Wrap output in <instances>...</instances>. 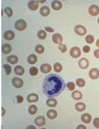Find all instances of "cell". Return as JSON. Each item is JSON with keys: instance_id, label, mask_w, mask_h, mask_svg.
Segmentation results:
<instances>
[{"instance_id": "6da1fadb", "label": "cell", "mask_w": 99, "mask_h": 129, "mask_svg": "<svg viewBox=\"0 0 99 129\" xmlns=\"http://www.w3.org/2000/svg\"><path fill=\"white\" fill-rule=\"evenodd\" d=\"M65 81L58 75L52 74L44 78L42 90L44 95L49 98L59 95L65 90Z\"/></svg>"}, {"instance_id": "7a4b0ae2", "label": "cell", "mask_w": 99, "mask_h": 129, "mask_svg": "<svg viewBox=\"0 0 99 129\" xmlns=\"http://www.w3.org/2000/svg\"><path fill=\"white\" fill-rule=\"evenodd\" d=\"M27 23L25 21V20L23 19H19L17 21L15 24V27L17 30L19 31H23L27 28Z\"/></svg>"}, {"instance_id": "3957f363", "label": "cell", "mask_w": 99, "mask_h": 129, "mask_svg": "<svg viewBox=\"0 0 99 129\" xmlns=\"http://www.w3.org/2000/svg\"><path fill=\"white\" fill-rule=\"evenodd\" d=\"M75 33L80 36H84L87 33V29L84 26L81 25H78L74 28Z\"/></svg>"}, {"instance_id": "277c9868", "label": "cell", "mask_w": 99, "mask_h": 129, "mask_svg": "<svg viewBox=\"0 0 99 129\" xmlns=\"http://www.w3.org/2000/svg\"><path fill=\"white\" fill-rule=\"evenodd\" d=\"M69 54L73 58H77L81 55V50L79 47L75 46V47L71 48V49L70 50Z\"/></svg>"}, {"instance_id": "5b68a950", "label": "cell", "mask_w": 99, "mask_h": 129, "mask_svg": "<svg viewBox=\"0 0 99 129\" xmlns=\"http://www.w3.org/2000/svg\"><path fill=\"white\" fill-rule=\"evenodd\" d=\"M88 13L92 16H96L99 13V7L96 5H92L88 8Z\"/></svg>"}, {"instance_id": "8992f818", "label": "cell", "mask_w": 99, "mask_h": 129, "mask_svg": "<svg viewBox=\"0 0 99 129\" xmlns=\"http://www.w3.org/2000/svg\"><path fill=\"white\" fill-rule=\"evenodd\" d=\"M12 84L16 88H21L23 85V81L21 78L15 77V78H13Z\"/></svg>"}, {"instance_id": "52a82bcc", "label": "cell", "mask_w": 99, "mask_h": 129, "mask_svg": "<svg viewBox=\"0 0 99 129\" xmlns=\"http://www.w3.org/2000/svg\"><path fill=\"white\" fill-rule=\"evenodd\" d=\"M52 41L55 44H62V42H63V37H62V35L59 33H55L54 34L53 36H52Z\"/></svg>"}, {"instance_id": "ba28073f", "label": "cell", "mask_w": 99, "mask_h": 129, "mask_svg": "<svg viewBox=\"0 0 99 129\" xmlns=\"http://www.w3.org/2000/svg\"><path fill=\"white\" fill-rule=\"evenodd\" d=\"M88 75L92 80H96L99 78V70L97 68H92L89 71Z\"/></svg>"}, {"instance_id": "9c48e42d", "label": "cell", "mask_w": 99, "mask_h": 129, "mask_svg": "<svg viewBox=\"0 0 99 129\" xmlns=\"http://www.w3.org/2000/svg\"><path fill=\"white\" fill-rule=\"evenodd\" d=\"M88 66H89V62L85 58H82L79 61V66L81 69H87V68L88 67Z\"/></svg>"}, {"instance_id": "30bf717a", "label": "cell", "mask_w": 99, "mask_h": 129, "mask_svg": "<svg viewBox=\"0 0 99 129\" xmlns=\"http://www.w3.org/2000/svg\"><path fill=\"white\" fill-rule=\"evenodd\" d=\"M34 123L38 126H42L46 124V119L44 116H39L34 119Z\"/></svg>"}, {"instance_id": "8fae6325", "label": "cell", "mask_w": 99, "mask_h": 129, "mask_svg": "<svg viewBox=\"0 0 99 129\" xmlns=\"http://www.w3.org/2000/svg\"><path fill=\"white\" fill-rule=\"evenodd\" d=\"M4 39L7 41H11L15 38V33L12 30H6L4 35Z\"/></svg>"}, {"instance_id": "7c38bea8", "label": "cell", "mask_w": 99, "mask_h": 129, "mask_svg": "<svg viewBox=\"0 0 99 129\" xmlns=\"http://www.w3.org/2000/svg\"><path fill=\"white\" fill-rule=\"evenodd\" d=\"M38 95L36 93H31L29 94L27 96V101L29 103H35L38 101Z\"/></svg>"}, {"instance_id": "4fadbf2b", "label": "cell", "mask_w": 99, "mask_h": 129, "mask_svg": "<svg viewBox=\"0 0 99 129\" xmlns=\"http://www.w3.org/2000/svg\"><path fill=\"white\" fill-rule=\"evenodd\" d=\"M28 9L32 11H36L38 8V4L36 1H30L28 3Z\"/></svg>"}, {"instance_id": "5bb4252c", "label": "cell", "mask_w": 99, "mask_h": 129, "mask_svg": "<svg viewBox=\"0 0 99 129\" xmlns=\"http://www.w3.org/2000/svg\"><path fill=\"white\" fill-rule=\"evenodd\" d=\"M11 46L9 44H4L2 46V51L4 54H8L11 52Z\"/></svg>"}, {"instance_id": "9a60e30c", "label": "cell", "mask_w": 99, "mask_h": 129, "mask_svg": "<svg viewBox=\"0 0 99 129\" xmlns=\"http://www.w3.org/2000/svg\"><path fill=\"white\" fill-rule=\"evenodd\" d=\"M40 70L44 74H47L52 70V66L48 64H43L40 66Z\"/></svg>"}, {"instance_id": "2e32d148", "label": "cell", "mask_w": 99, "mask_h": 129, "mask_svg": "<svg viewBox=\"0 0 99 129\" xmlns=\"http://www.w3.org/2000/svg\"><path fill=\"white\" fill-rule=\"evenodd\" d=\"M49 13H50V9L47 6H43L40 9V13L43 17H47L49 14Z\"/></svg>"}, {"instance_id": "e0dca14e", "label": "cell", "mask_w": 99, "mask_h": 129, "mask_svg": "<svg viewBox=\"0 0 99 129\" xmlns=\"http://www.w3.org/2000/svg\"><path fill=\"white\" fill-rule=\"evenodd\" d=\"M52 7L54 10H60L62 8V2L60 1H53L52 2Z\"/></svg>"}, {"instance_id": "ac0fdd59", "label": "cell", "mask_w": 99, "mask_h": 129, "mask_svg": "<svg viewBox=\"0 0 99 129\" xmlns=\"http://www.w3.org/2000/svg\"><path fill=\"white\" fill-rule=\"evenodd\" d=\"M91 119H92L91 115L88 114V113H85V114L82 115L81 120L84 122V123H86V124L90 123V121H91Z\"/></svg>"}, {"instance_id": "d6986e66", "label": "cell", "mask_w": 99, "mask_h": 129, "mask_svg": "<svg viewBox=\"0 0 99 129\" xmlns=\"http://www.w3.org/2000/svg\"><path fill=\"white\" fill-rule=\"evenodd\" d=\"M58 116V113L56 110L49 109L47 112V117L49 119H54Z\"/></svg>"}, {"instance_id": "ffe728a7", "label": "cell", "mask_w": 99, "mask_h": 129, "mask_svg": "<svg viewBox=\"0 0 99 129\" xmlns=\"http://www.w3.org/2000/svg\"><path fill=\"white\" fill-rule=\"evenodd\" d=\"M15 74L17 76H23L25 73V69L21 66H17L14 69Z\"/></svg>"}, {"instance_id": "44dd1931", "label": "cell", "mask_w": 99, "mask_h": 129, "mask_svg": "<svg viewBox=\"0 0 99 129\" xmlns=\"http://www.w3.org/2000/svg\"><path fill=\"white\" fill-rule=\"evenodd\" d=\"M58 104L57 100L54 98H49L46 101V105L49 107H55Z\"/></svg>"}, {"instance_id": "7402d4cb", "label": "cell", "mask_w": 99, "mask_h": 129, "mask_svg": "<svg viewBox=\"0 0 99 129\" xmlns=\"http://www.w3.org/2000/svg\"><path fill=\"white\" fill-rule=\"evenodd\" d=\"M71 96L75 100H80L83 98V94L79 91H75L72 93Z\"/></svg>"}, {"instance_id": "603a6c76", "label": "cell", "mask_w": 99, "mask_h": 129, "mask_svg": "<svg viewBox=\"0 0 99 129\" xmlns=\"http://www.w3.org/2000/svg\"><path fill=\"white\" fill-rule=\"evenodd\" d=\"M75 109L79 112H82L83 111H85V109H86V105H85V103H77L75 104Z\"/></svg>"}, {"instance_id": "cb8c5ba5", "label": "cell", "mask_w": 99, "mask_h": 129, "mask_svg": "<svg viewBox=\"0 0 99 129\" xmlns=\"http://www.w3.org/2000/svg\"><path fill=\"white\" fill-rule=\"evenodd\" d=\"M7 61L11 64H15L18 62V57L15 55H11L7 57Z\"/></svg>"}, {"instance_id": "d4e9b609", "label": "cell", "mask_w": 99, "mask_h": 129, "mask_svg": "<svg viewBox=\"0 0 99 129\" xmlns=\"http://www.w3.org/2000/svg\"><path fill=\"white\" fill-rule=\"evenodd\" d=\"M27 61L30 64H34L37 62V56L35 54L29 55L27 58Z\"/></svg>"}, {"instance_id": "484cf974", "label": "cell", "mask_w": 99, "mask_h": 129, "mask_svg": "<svg viewBox=\"0 0 99 129\" xmlns=\"http://www.w3.org/2000/svg\"><path fill=\"white\" fill-rule=\"evenodd\" d=\"M62 69H63L62 65L60 63H59V62H56L54 65V70L56 72L60 73L62 70Z\"/></svg>"}, {"instance_id": "4316f807", "label": "cell", "mask_w": 99, "mask_h": 129, "mask_svg": "<svg viewBox=\"0 0 99 129\" xmlns=\"http://www.w3.org/2000/svg\"><path fill=\"white\" fill-rule=\"evenodd\" d=\"M38 111L37 107L34 105H32L31 106L29 107L28 108V113H30V115H34Z\"/></svg>"}, {"instance_id": "83f0119b", "label": "cell", "mask_w": 99, "mask_h": 129, "mask_svg": "<svg viewBox=\"0 0 99 129\" xmlns=\"http://www.w3.org/2000/svg\"><path fill=\"white\" fill-rule=\"evenodd\" d=\"M37 36L39 39H41V40H43V39H46L47 35H46V33L45 32V30H40L38 32Z\"/></svg>"}, {"instance_id": "f1b7e54d", "label": "cell", "mask_w": 99, "mask_h": 129, "mask_svg": "<svg viewBox=\"0 0 99 129\" xmlns=\"http://www.w3.org/2000/svg\"><path fill=\"white\" fill-rule=\"evenodd\" d=\"M35 51L40 54H42L44 52V47L41 44H38L37 46L35 47Z\"/></svg>"}, {"instance_id": "f546056e", "label": "cell", "mask_w": 99, "mask_h": 129, "mask_svg": "<svg viewBox=\"0 0 99 129\" xmlns=\"http://www.w3.org/2000/svg\"><path fill=\"white\" fill-rule=\"evenodd\" d=\"M76 84L79 87H83L85 85V81L82 78H79L76 80Z\"/></svg>"}, {"instance_id": "4dcf8cb0", "label": "cell", "mask_w": 99, "mask_h": 129, "mask_svg": "<svg viewBox=\"0 0 99 129\" xmlns=\"http://www.w3.org/2000/svg\"><path fill=\"white\" fill-rule=\"evenodd\" d=\"M38 70L37 68L36 67H31L29 70V73H30V76H35L38 74Z\"/></svg>"}, {"instance_id": "1f68e13d", "label": "cell", "mask_w": 99, "mask_h": 129, "mask_svg": "<svg viewBox=\"0 0 99 129\" xmlns=\"http://www.w3.org/2000/svg\"><path fill=\"white\" fill-rule=\"evenodd\" d=\"M85 41L87 42V43L88 44H92V43H94V38L92 35H88L85 38Z\"/></svg>"}, {"instance_id": "d6a6232c", "label": "cell", "mask_w": 99, "mask_h": 129, "mask_svg": "<svg viewBox=\"0 0 99 129\" xmlns=\"http://www.w3.org/2000/svg\"><path fill=\"white\" fill-rule=\"evenodd\" d=\"M4 68L5 69V71H6V75H9L11 73V66L8 65V64H4Z\"/></svg>"}, {"instance_id": "836d02e7", "label": "cell", "mask_w": 99, "mask_h": 129, "mask_svg": "<svg viewBox=\"0 0 99 129\" xmlns=\"http://www.w3.org/2000/svg\"><path fill=\"white\" fill-rule=\"evenodd\" d=\"M5 13H6V14L7 15L8 17H11L13 15V10L11 7H6V9H5Z\"/></svg>"}, {"instance_id": "e575fe53", "label": "cell", "mask_w": 99, "mask_h": 129, "mask_svg": "<svg viewBox=\"0 0 99 129\" xmlns=\"http://www.w3.org/2000/svg\"><path fill=\"white\" fill-rule=\"evenodd\" d=\"M66 86L67 87V88L69 91H73L75 87V84L73 82H68Z\"/></svg>"}, {"instance_id": "d590c367", "label": "cell", "mask_w": 99, "mask_h": 129, "mask_svg": "<svg viewBox=\"0 0 99 129\" xmlns=\"http://www.w3.org/2000/svg\"><path fill=\"white\" fill-rule=\"evenodd\" d=\"M58 48L60 49V50L62 52V53H65V52L67 51V46L64 44H60L58 46Z\"/></svg>"}, {"instance_id": "8d00e7d4", "label": "cell", "mask_w": 99, "mask_h": 129, "mask_svg": "<svg viewBox=\"0 0 99 129\" xmlns=\"http://www.w3.org/2000/svg\"><path fill=\"white\" fill-rule=\"evenodd\" d=\"M93 125L96 128H99V118H95L94 119Z\"/></svg>"}, {"instance_id": "74e56055", "label": "cell", "mask_w": 99, "mask_h": 129, "mask_svg": "<svg viewBox=\"0 0 99 129\" xmlns=\"http://www.w3.org/2000/svg\"><path fill=\"white\" fill-rule=\"evenodd\" d=\"M83 50L85 53H88V52L90 51V48L88 46L86 45V46H83Z\"/></svg>"}, {"instance_id": "f35d334b", "label": "cell", "mask_w": 99, "mask_h": 129, "mask_svg": "<svg viewBox=\"0 0 99 129\" xmlns=\"http://www.w3.org/2000/svg\"><path fill=\"white\" fill-rule=\"evenodd\" d=\"M23 100H24V99H23V96L21 95L17 96V103H23Z\"/></svg>"}, {"instance_id": "ab89813d", "label": "cell", "mask_w": 99, "mask_h": 129, "mask_svg": "<svg viewBox=\"0 0 99 129\" xmlns=\"http://www.w3.org/2000/svg\"><path fill=\"white\" fill-rule=\"evenodd\" d=\"M94 56L96 58H99V49H96L94 51Z\"/></svg>"}, {"instance_id": "60d3db41", "label": "cell", "mask_w": 99, "mask_h": 129, "mask_svg": "<svg viewBox=\"0 0 99 129\" xmlns=\"http://www.w3.org/2000/svg\"><path fill=\"white\" fill-rule=\"evenodd\" d=\"M44 28H45V30L48 33H53L54 31V30L53 28L50 27H46Z\"/></svg>"}, {"instance_id": "b9f144b4", "label": "cell", "mask_w": 99, "mask_h": 129, "mask_svg": "<svg viewBox=\"0 0 99 129\" xmlns=\"http://www.w3.org/2000/svg\"><path fill=\"white\" fill-rule=\"evenodd\" d=\"M77 129H86L87 128H86V126H85L82 125V124H80V125L77 126Z\"/></svg>"}, {"instance_id": "7bdbcfd3", "label": "cell", "mask_w": 99, "mask_h": 129, "mask_svg": "<svg viewBox=\"0 0 99 129\" xmlns=\"http://www.w3.org/2000/svg\"><path fill=\"white\" fill-rule=\"evenodd\" d=\"M2 117H4V115H6V110H5V109H4V107L2 108Z\"/></svg>"}, {"instance_id": "ee69618b", "label": "cell", "mask_w": 99, "mask_h": 129, "mask_svg": "<svg viewBox=\"0 0 99 129\" xmlns=\"http://www.w3.org/2000/svg\"><path fill=\"white\" fill-rule=\"evenodd\" d=\"M27 128H33V129H35L36 127L34 126H32V125H29L27 127Z\"/></svg>"}, {"instance_id": "f6af8a7d", "label": "cell", "mask_w": 99, "mask_h": 129, "mask_svg": "<svg viewBox=\"0 0 99 129\" xmlns=\"http://www.w3.org/2000/svg\"><path fill=\"white\" fill-rule=\"evenodd\" d=\"M96 46H97V47H98V48H99V39H98L97 41H96Z\"/></svg>"}, {"instance_id": "bcb514c9", "label": "cell", "mask_w": 99, "mask_h": 129, "mask_svg": "<svg viewBox=\"0 0 99 129\" xmlns=\"http://www.w3.org/2000/svg\"><path fill=\"white\" fill-rule=\"evenodd\" d=\"M37 2H40V3H44L45 2H46V0H44V1H36Z\"/></svg>"}, {"instance_id": "7dc6e473", "label": "cell", "mask_w": 99, "mask_h": 129, "mask_svg": "<svg viewBox=\"0 0 99 129\" xmlns=\"http://www.w3.org/2000/svg\"><path fill=\"white\" fill-rule=\"evenodd\" d=\"M98 24H99V18L98 19Z\"/></svg>"}]
</instances>
